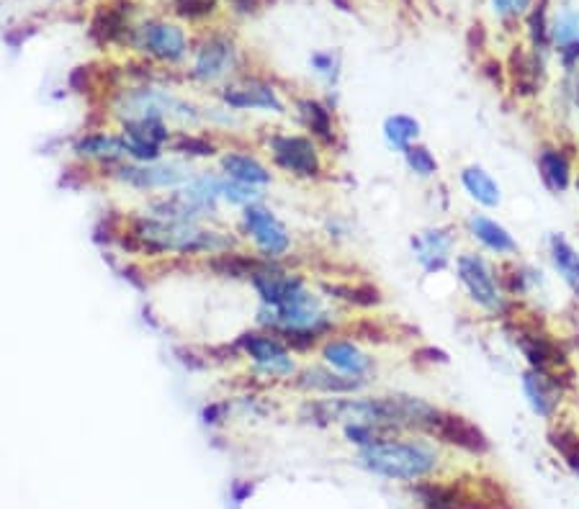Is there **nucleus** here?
Instances as JSON below:
<instances>
[{
    "label": "nucleus",
    "mask_w": 579,
    "mask_h": 509,
    "mask_svg": "<svg viewBox=\"0 0 579 509\" xmlns=\"http://www.w3.org/2000/svg\"><path fill=\"white\" fill-rule=\"evenodd\" d=\"M549 258L559 278L569 286L574 296L579 299V252L574 250L572 242H567L561 234H554L549 240Z\"/></svg>",
    "instance_id": "nucleus-21"
},
{
    "label": "nucleus",
    "mask_w": 579,
    "mask_h": 509,
    "mask_svg": "<svg viewBox=\"0 0 579 509\" xmlns=\"http://www.w3.org/2000/svg\"><path fill=\"white\" fill-rule=\"evenodd\" d=\"M175 13L188 21H196V18L212 16L217 11V0H173Z\"/></svg>",
    "instance_id": "nucleus-27"
},
{
    "label": "nucleus",
    "mask_w": 579,
    "mask_h": 509,
    "mask_svg": "<svg viewBox=\"0 0 579 509\" xmlns=\"http://www.w3.org/2000/svg\"><path fill=\"white\" fill-rule=\"evenodd\" d=\"M469 232L484 250H489L497 258H515L518 255V242H515L513 234L507 232L500 222L489 219V216L471 214Z\"/></svg>",
    "instance_id": "nucleus-12"
},
{
    "label": "nucleus",
    "mask_w": 579,
    "mask_h": 509,
    "mask_svg": "<svg viewBox=\"0 0 579 509\" xmlns=\"http://www.w3.org/2000/svg\"><path fill=\"white\" fill-rule=\"evenodd\" d=\"M574 186H577V191H579V173H577V180H574Z\"/></svg>",
    "instance_id": "nucleus-32"
},
{
    "label": "nucleus",
    "mask_w": 579,
    "mask_h": 509,
    "mask_svg": "<svg viewBox=\"0 0 579 509\" xmlns=\"http://www.w3.org/2000/svg\"><path fill=\"white\" fill-rule=\"evenodd\" d=\"M461 186L484 209H497L502 204V188L482 165H469L461 170Z\"/></svg>",
    "instance_id": "nucleus-19"
},
{
    "label": "nucleus",
    "mask_w": 579,
    "mask_h": 509,
    "mask_svg": "<svg viewBox=\"0 0 579 509\" xmlns=\"http://www.w3.org/2000/svg\"><path fill=\"white\" fill-rule=\"evenodd\" d=\"M222 193L237 204H250L253 198H258V193L253 191V186L248 183H237V180H230V183H222Z\"/></svg>",
    "instance_id": "nucleus-31"
},
{
    "label": "nucleus",
    "mask_w": 579,
    "mask_h": 509,
    "mask_svg": "<svg viewBox=\"0 0 579 509\" xmlns=\"http://www.w3.org/2000/svg\"><path fill=\"white\" fill-rule=\"evenodd\" d=\"M322 355L330 363L332 368H338L340 373L353 378H363L371 368H374V360L368 358L361 348H356L353 342L348 340H330L325 342Z\"/></svg>",
    "instance_id": "nucleus-16"
},
{
    "label": "nucleus",
    "mask_w": 579,
    "mask_h": 509,
    "mask_svg": "<svg viewBox=\"0 0 579 509\" xmlns=\"http://www.w3.org/2000/svg\"><path fill=\"white\" fill-rule=\"evenodd\" d=\"M222 168L237 183H248V186H266V183H271V173L250 155L230 152V155H224Z\"/></svg>",
    "instance_id": "nucleus-22"
},
{
    "label": "nucleus",
    "mask_w": 579,
    "mask_h": 509,
    "mask_svg": "<svg viewBox=\"0 0 579 509\" xmlns=\"http://www.w3.org/2000/svg\"><path fill=\"white\" fill-rule=\"evenodd\" d=\"M554 445L561 450V456H564L567 466L579 476V438L577 435L559 432V435H554Z\"/></svg>",
    "instance_id": "nucleus-29"
},
{
    "label": "nucleus",
    "mask_w": 579,
    "mask_h": 509,
    "mask_svg": "<svg viewBox=\"0 0 579 509\" xmlns=\"http://www.w3.org/2000/svg\"><path fill=\"white\" fill-rule=\"evenodd\" d=\"M405 160L407 168L415 175H420V178H433V175L438 173V160H435L433 152H430L428 147H423V144H410L405 150Z\"/></svg>",
    "instance_id": "nucleus-26"
},
{
    "label": "nucleus",
    "mask_w": 579,
    "mask_h": 509,
    "mask_svg": "<svg viewBox=\"0 0 579 509\" xmlns=\"http://www.w3.org/2000/svg\"><path fill=\"white\" fill-rule=\"evenodd\" d=\"M299 116H302L304 126H307L312 137H317L320 142L330 144L335 139V132H332V116L322 103L317 101H302L299 103Z\"/></svg>",
    "instance_id": "nucleus-25"
},
{
    "label": "nucleus",
    "mask_w": 579,
    "mask_h": 509,
    "mask_svg": "<svg viewBox=\"0 0 579 509\" xmlns=\"http://www.w3.org/2000/svg\"><path fill=\"white\" fill-rule=\"evenodd\" d=\"M168 126L157 116H142V119H129L124 124V139L129 142H142L152 144V147H160L163 142H168Z\"/></svg>",
    "instance_id": "nucleus-23"
},
{
    "label": "nucleus",
    "mask_w": 579,
    "mask_h": 509,
    "mask_svg": "<svg viewBox=\"0 0 579 509\" xmlns=\"http://www.w3.org/2000/svg\"><path fill=\"white\" fill-rule=\"evenodd\" d=\"M456 273H459V283L464 286L466 296L477 309L492 314V317H507L510 314L513 301L507 299L502 278L497 276V270L492 268V263L484 255L464 252L456 260Z\"/></svg>",
    "instance_id": "nucleus-3"
},
{
    "label": "nucleus",
    "mask_w": 579,
    "mask_h": 509,
    "mask_svg": "<svg viewBox=\"0 0 579 509\" xmlns=\"http://www.w3.org/2000/svg\"><path fill=\"white\" fill-rule=\"evenodd\" d=\"M224 103L232 108H266V111H284V103L278 101L276 90L271 85L260 83V80H250V83L232 85L222 93Z\"/></svg>",
    "instance_id": "nucleus-14"
},
{
    "label": "nucleus",
    "mask_w": 579,
    "mask_h": 509,
    "mask_svg": "<svg viewBox=\"0 0 579 509\" xmlns=\"http://www.w3.org/2000/svg\"><path fill=\"white\" fill-rule=\"evenodd\" d=\"M520 386H523V394L533 414L541 420H554L561 407V399H564V386H561L559 376L554 371L528 368L520 378Z\"/></svg>",
    "instance_id": "nucleus-5"
},
{
    "label": "nucleus",
    "mask_w": 579,
    "mask_h": 509,
    "mask_svg": "<svg viewBox=\"0 0 579 509\" xmlns=\"http://www.w3.org/2000/svg\"><path fill=\"white\" fill-rule=\"evenodd\" d=\"M75 155L85 157V160H103L114 162L121 157H129L127 139L111 137V134H88L75 142Z\"/></svg>",
    "instance_id": "nucleus-20"
},
{
    "label": "nucleus",
    "mask_w": 579,
    "mask_h": 509,
    "mask_svg": "<svg viewBox=\"0 0 579 509\" xmlns=\"http://www.w3.org/2000/svg\"><path fill=\"white\" fill-rule=\"evenodd\" d=\"M134 237L152 252H181V255L193 252L219 255L232 247V242L219 232H206L193 222H165V219H147L139 224Z\"/></svg>",
    "instance_id": "nucleus-2"
},
{
    "label": "nucleus",
    "mask_w": 579,
    "mask_h": 509,
    "mask_svg": "<svg viewBox=\"0 0 579 509\" xmlns=\"http://www.w3.org/2000/svg\"><path fill=\"white\" fill-rule=\"evenodd\" d=\"M173 150L175 152H183V155L206 157V155H214V144L206 142V139L188 137V134H183V137H178L173 142Z\"/></svg>",
    "instance_id": "nucleus-30"
},
{
    "label": "nucleus",
    "mask_w": 579,
    "mask_h": 509,
    "mask_svg": "<svg viewBox=\"0 0 579 509\" xmlns=\"http://www.w3.org/2000/svg\"><path fill=\"white\" fill-rule=\"evenodd\" d=\"M438 450L423 440H381L361 448L358 463L384 479L420 481L438 468Z\"/></svg>",
    "instance_id": "nucleus-1"
},
{
    "label": "nucleus",
    "mask_w": 579,
    "mask_h": 509,
    "mask_svg": "<svg viewBox=\"0 0 579 509\" xmlns=\"http://www.w3.org/2000/svg\"><path fill=\"white\" fill-rule=\"evenodd\" d=\"M232 65V44L224 39H209L196 54V65H193V78L212 83L222 78L224 72Z\"/></svg>",
    "instance_id": "nucleus-18"
},
{
    "label": "nucleus",
    "mask_w": 579,
    "mask_h": 509,
    "mask_svg": "<svg viewBox=\"0 0 579 509\" xmlns=\"http://www.w3.org/2000/svg\"><path fill=\"white\" fill-rule=\"evenodd\" d=\"M134 44L163 62H178L186 54V34L173 24H145L134 34Z\"/></svg>",
    "instance_id": "nucleus-7"
},
{
    "label": "nucleus",
    "mask_w": 579,
    "mask_h": 509,
    "mask_svg": "<svg viewBox=\"0 0 579 509\" xmlns=\"http://www.w3.org/2000/svg\"><path fill=\"white\" fill-rule=\"evenodd\" d=\"M430 435H435V438H441L443 443L448 445H456V448L461 450H469V453H477V456H482V453H487L489 450V443L487 438H484V432L479 430L477 425H471L469 420H464V417H456V414H443L441 422L435 425V430L430 432Z\"/></svg>",
    "instance_id": "nucleus-11"
},
{
    "label": "nucleus",
    "mask_w": 579,
    "mask_h": 509,
    "mask_svg": "<svg viewBox=\"0 0 579 509\" xmlns=\"http://www.w3.org/2000/svg\"><path fill=\"white\" fill-rule=\"evenodd\" d=\"M384 137L389 147L405 152L420 137V121L407 114H394L384 121Z\"/></svg>",
    "instance_id": "nucleus-24"
},
{
    "label": "nucleus",
    "mask_w": 579,
    "mask_h": 509,
    "mask_svg": "<svg viewBox=\"0 0 579 509\" xmlns=\"http://www.w3.org/2000/svg\"><path fill=\"white\" fill-rule=\"evenodd\" d=\"M296 386L304 391H317V394H356L363 389V378L332 373L327 368H307L299 373Z\"/></svg>",
    "instance_id": "nucleus-15"
},
{
    "label": "nucleus",
    "mask_w": 579,
    "mask_h": 509,
    "mask_svg": "<svg viewBox=\"0 0 579 509\" xmlns=\"http://www.w3.org/2000/svg\"><path fill=\"white\" fill-rule=\"evenodd\" d=\"M276 165L296 178H317L322 173V157L317 144L299 134H276L268 142Z\"/></svg>",
    "instance_id": "nucleus-4"
},
{
    "label": "nucleus",
    "mask_w": 579,
    "mask_h": 509,
    "mask_svg": "<svg viewBox=\"0 0 579 509\" xmlns=\"http://www.w3.org/2000/svg\"><path fill=\"white\" fill-rule=\"evenodd\" d=\"M538 173L543 186L554 193H564L572 186V160L561 147H543L538 152Z\"/></svg>",
    "instance_id": "nucleus-17"
},
{
    "label": "nucleus",
    "mask_w": 579,
    "mask_h": 509,
    "mask_svg": "<svg viewBox=\"0 0 579 509\" xmlns=\"http://www.w3.org/2000/svg\"><path fill=\"white\" fill-rule=\"evenodd\" d=\"M453 245H456V234L446 227H435L415 234L412 252H415L417 263L423 265L428 273H438V270L451 265Z\"/></svg>",
    "instance_id": "nucleus-10"
},
{
    "label": "nucleus",
    "mask_w": 579,
    "mask_h": 509,
    "mask_svg": "<svg viewBox=\"0 0 579 509\" xmlns=\"http://www.w3.org/2000/svg\"><path fill=\"white\" fill-rule=\"evenodd\" d=\"M240 345L271 376H291L294 373V360H291L289 350H286V345L278 337L250 332V335L240 337Z\"/></svg>",
    "instance_id": "nucleus-9"
},
{
    "label": "nucleus",
    "mask_w": 579,
    "mask_h": 509,
    "mask_svg": "<svg viewBox=\"0 0 579 509\" xmlns=\"http://www.w3.org/2000/svg\"><path fill=\"white\" fill-rule=\"evenodd\" d=\"M332 294H338L340 299L350 301V304L358 306H374L379 304V291L376 288H350V286H335L330 288Z\"/></svg>",
    "instance_id": "nucleus-28"
},
{
    "label": "nucleus",
    "mask_w": 579,
    "mask_h": 509,
    "mask_svg": "<svg viewBox=\"0 0 579 509\" xmlns=\"http://www.w3.org/2000/svg\"><path fill=\"white\" fill-rule=\"evenodd\" d=\"M183 165H145V168H119L116 178L134 188H165L188 178Z\"/></svg>",
    "instance_id": "nucleus-13"
},
{
    "label": "nucleus",
    "mask_w": 579,
    "mask_h": 509,
    "mask_svg": "<svg viewBox=\"0 0 579 509\" xmlns=\"http://www.w3.org/2000/svg\"><path fill=\"white\" fill-rule=\"evenodd\" d=\"M515 345L525 355L528 366L538 368V371L556 373L559 368L567 366V358L559 350V345L546 332L536 330V327H518L515 330Z\"/></svg>",
    "instance_id": "nucleus-8"
},
{
    "label": "nucleus",
    "mask_w": 579,
    "mask_h": 509,
    "mask_svg": "<svg viewBox=\"0 0 579 509\" xmlns=\"http://www.w3.org/2000/svg\"><path fill=\"white\" fill-rule=\"evenodd\" d=\"M242 219H245V227H248L250 237H253V242L258 245V250L263 252L268 260L281 258V255L289 252V229L278 222L271 211L263 209V206H248Z\"/></svg>",
    "instance_id": "nucleus-6"
}]
</instances>
